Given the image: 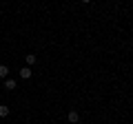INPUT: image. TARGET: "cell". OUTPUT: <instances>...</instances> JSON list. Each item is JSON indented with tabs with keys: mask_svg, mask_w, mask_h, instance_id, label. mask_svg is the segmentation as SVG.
I'll return each instance as SVG.
<instances>
[{
	"mask_svg": "<svg viewBox=\"0 0 133 124\" xmlns=\"http://www.w3.org/2000/svg\"><path fill=\"white\" fill-rule=\"evenodd\" d=\"M66 120H69L71 124H78V122H80V113H78V111H69V115H66Z\"/></svg>",
	"mask_w": 133,
	"mask_h": 124,
	"instance_id": "cell-1",
	"label": "cell"
},
{
	"mask_svg": "<svg viewBox=\"0 0 133 124\" xmlns=\"http://www.w3.org/2000/svg\"><path fill=\"white\" fill-rule=\"evenodd\" d=\"M31 67H22L20 69V78H22V80H29V78H31Z\"/></svg>",
	"mask_w": 133,
	"mask_h": 124,
	"instance_id": "cell-2",
	"label": "cell"
},
{
	"mask_svg": "<svg viewBox=\"0 0 133 124\" xmlns=\"http://www.w3.org/2000/svg\"><path fill=\"white\" fill-rule=\"evenodd\" d=\"M16 86H18V84H16V80H11V78H5V89H7V91H14Z\"/></svg>",
	"mask_w": 133,
	"mask_h": 124,
	"instance_id": "cell-3",
	"label": "cell"
},
{
	"mask_svg": "<svg viewBox=\"0 0 133 124\" xmlns=\"http://www.w3.org/2000/svg\"><path fill=\"white\" fill-rule=\"evenodd\" d=\"M36 60H38V58L33 56V53H27V56H24V62H27V67H31V64H33Z\"/></svg>",
	"mask_w": 133,
	"mask_h": 124,
	"instance_id": "cell-4",
	"label": "cell"
},
{
	"mask_svg": "<svg viewBox=\"0 0 133 124\" xmlns=\"http://www.w3.org/2000/svg\"><path fill=\"white\" fill-rule=\"evenodd\" d=\"M7 75H9V67H7V64H0V78L5 80Z\"/></svg>",
	"mask_w": 133,
	"mask_h": 124,
	"instance_id": "cell-5",
	"label": "cell"
},
{
	"mask_svg": "<svg viewBox=\"0 0 133 124\" xmlns=\"http://www.w3.org/2000/svg\"><path fill=\"white\" fill-rule=\"evenodd\" d=\"M11 111H9V106H5V104H0V118H7Z\"/></svg>",
	"mask_w": 133,
	"mask_h": 124,
	"instance_id": "cell-6",
	"label": "cell"
},
{
	"mask_svg": "<svg viewBox=\"0 0 133 124\" xmlns=\"http://www.w3.org/2000/svg\"><path fill=\"white\" fill-rule=\"evenodd\" d=\"M80 2H82V5H89V2H91V0H80Z\"/></svg>",
	"mask_w": 133,
	"mask_h": 124,
	"instance_id": "cell-7",
	"label": "cell"
}]
</instances>
